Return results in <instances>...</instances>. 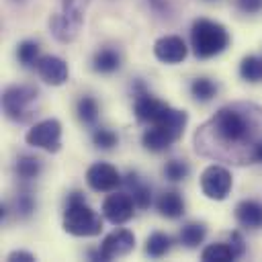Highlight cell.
Wrapping results in <instances>:
<instances>
[{
    "label": "cell",
    "instance_id": "cell-8",
    "mask_svg": "<svg viewBox=\"0 0 262 262\" xmlns=\"http://www.w3.org/2000/svg\"><path fill=\"white\" fill-rule=\"evenodd\" d=\"M201 188L205 196L213 201H223L231 190V174L223 166H209L201 174Z\"/></svg>",
    "mask_w": 262,
    "mask_h": 262
},
{
    "label": "cell",
    "instance_id": "cell-18",
    "mask_svg": "<svg viewBox=\"0 0 262 262\" xmlns=\"http://www.w3.org/2000/svg\"><path fill=\"white\" fill-rule=\"evenodd\" d=\"M49 27H51V33L55 35V39H59V41H72L74 37H76V33H78V27L80 25H76L74 20H70L63 12L61 14H55V16H51V20H49Z\"/></svg>",
    "mask_w": 262,
    "mask_h": 262
},
{
    "label": "cell",
    "instance_id": "cell-6",
    "mask_svg": "<svg viewBox=\"0 0 262 262\" xmlns=\"http://www.w3.org/2000/svg\"><path fill=\"white\" fill-rule=\"evenodd\" d=\"M25 139L33 147H41L45 151L55 154L61 149V123L57 119H45L41 123H35L25 135Z\"/></svg>",
    "mask_w": 262,
    "mask_h": 262
},
{
    "label": "cell",
    "instance_id": "cell-3",
    "mask_svg": "<svg viewBox=\"0 0 262 262\" xmlns=\"http://www.w3.org/2000/svg\"><path fill=\"white\" fill-rule=\"evenodd\" d=\"M63 229L76 237H92L102 231V219L92 211L84 194L80 190H74L68 194L66 211H63Z\"/></svg>",
    "mask_w": 262,
    "mask_h": 262
},
{
    "label": "cell",
    "instance_id": "cell-25",
    "mask_svg": "<svg viewBox=\"0 0 262 262\" xmlns=\"http://www.w3.org/2000/svg\"><path fill=\"white\" fill-rule=\"evenodd\" d=\"M170 237L166 235V233H162V231H154L149 237H147V242H145V252L151 256V258H162L168 250H170Z\"/></svg>",
    "mask_w": 262,
    "mask_h": 262
},
{
    "label": "cell",
    "instance_id": "cell-14",
    "mask_svg": "<svg viewBox=\"0 0 262 262\" xmlns=\"http://www.w3.org/2000/svg\"><path fill=\"white\" fill-rule=\"evenodd\" d=\"M235 219L246 229H260L262 227V203L242 201L235 207Z\"/></svg>",
    "mask_w": 262,
    "mask_h": 262
},
{
    "label": "cell",
    "instance_id": "cell-5",
    "mask_svg": "<svg viewBox=\"0 0 262 262\" xmlns=\"http://www.w3.org/2000/svg\"><path fill=\"white\" fill-rule=\"evenodd\" d=\"M37 88L33 86H10L2 94V108L8 119L16 123H27L33 119L31 104L37 100Z\"/></svg>",
    "mask_w": 262,
    "mask_h": 262
},
{
    "label": "cell",
    "instance_id": "cell-32",
    "mask_svg": "<svg viewBox=\"0 0 262 262\" xmlns=\"http://www.w3.org/2000/svg\"><path fill=\"white\" fill-rule=\"evenodd\" d=\"M237 6H239L242 12L254 14V12L262 10V0H237Z\"/></svg>",
    "mask_w": 262,
    "mask_h": 262
},
{
    "label": "cell",
    "instance_id": "cell-15",
    "mask_svg": "<svg viewBox=\"0 0 262 262\" xmlns=\"http://www.w3.org/2000/svg\"><path fill=\"white\" fill-rule=\"evenodd\" d=\"M156 207H158V213L168 219H178L184 215V201L176 190H168L160 194V199L156 201Z\"/></svg>",
    "mask_w": 262,
    "mask_h": 262
},
{
    "label": "cell",
    "instance_id": "cell-19",
    "mask_svg": "<svg viewBox=\"0 0 262 262\" xmlns=\"http://www.w3.org/2000/svg\"><path fill=\"white\" fill-rule=\"evenodd\" d=\"M41 168H43L41 160H39L37 156H29V154L18 156V160H16V164H14L16 176L23 178V180H33V178H37V176L41 174Z\"/></svg>",
    "mask_w": 262,
    "mask_h": 262
},
{
    "label": "cell",
    "instance_id": "cell-24",
    "mask_svg": "<svg viewBox=\"0 0 262 262\" xmlns=\"http://www.w3.org/2000/svg\"><path fill=\"white\" fill-rule=\"evenodd\" d=\"M190 94H192V98L199 100V102H209V100L217 94V86H215L209 78H196V80H192V84H190Z\"/></svg>",
    "mask_w": 262,
    "mask_h": 262
},
{
    "label": "cell",
    "instance_id": "cell-17",
    "mask_svg": "<svg viewBox=\"0 0 262 262\" xmlns=\"http://www.w3.org/2000/svg\"><path fill=\"white\" fill-rule=\"evenodd\" d=\"M125 184L131 188V196H133L137 209H147L151 205V188L147 184H141L135 172H129L127 174Z\"/></svg>",
    "mask_w": 262,
    "mask_h": 262
},
{
    "label": "cell",
    "instance_id": "cell-26",
    "mask_svg": "<svg viewBox=\"0 0 262 262\" xmlns=\"http://www.w3.org/2000/svg\"><path fill=\"white\" fill-rule=\"evenodd\" d=\"M16 57L23 66H33L39 59V43L37 41H23L16 49Z\"/></svg>",
    "mask_w": 262,
    "mask_h": 262
},
{
    "label": "cell",
    "instance_id": "cell-13",
    "mask_svg": "<svg viewBox=\"0 0 262 262\" xmlns=\"http://www.w3.org/2000/svg\"><path fill=\"white\" fill-rule=\"evenodd\" d=\"M37 74L51 86H61L68 80V63L57 55H43L37 59Z\"/></svg>",
    "mask_w": 262,
    "mask_h": 262
},
{
    "label": "cell",
    "instance_id": "cell-10",
    "mask_svg": "<svg viewBox=\"0 0 262 262\" xmlns=\"http://www.w3.org/2000/svg\"><path fill=\"white\" fill-rule=\"evenodd\" d=\"M86 182L96 192H108V190H115L123 182V178H121V174L117 172L115 166H111L106 162H96L88 168Z\"/></svg>",
    "mask_w": 262,
    "mask_h": 262
},
{
    "label": "cell",
    "instance_id": "cell-33",
    "mask_svg": "<svg viewBox=\"0 0 262 262\" xmlns=\"http://www.w3.org/2000/svg\"><path fill=\"white\" fill-rule=\"evenodd\" d=\"M16 260H20V262H33V260H35V256H33L31 252L16 250V252H12V254L8 256V262H16Z\"/></svg>",
    "mask_w": 262,
    "mask_h": 262
},
{
    "label": "cell",
    "instance_id": "cell-23",
    "mask_svg": "<svg viewBox=\"0 0 262 262\" xmlns=\"http://www.w3.org/2000/svg\"><path fill=\"white\" fill-rule=\"evenodd\" d=\"M76 113H78V119H80L84 125H94L96 119H98V102H96L92 96H82V98L78 100Z\"/></svg>",
    "mask_w": 262,
    "mask_h": 262
},
{
    "label": "cell",
    "instance_id": "cell-20",
    "mask_svg": "<svg viewBox=\"0 0 262 262\" xmlns=\"http://www.w3.org/2000/svg\"><path fill=\"white\" fill-rule=\"evenodd\" d=\"M205 235H207V227H205V223L190 221V223L182 225L178 237H180V244H182V246H186V248H196L199 244H203Z\"/></svg>",
    "mask_w": 262,
    "mask_h": 262
},
{
    "label": "cell",
    "instance_id": "cell-11",
    "mask_svg": "<svg viewBox=\"0 0 262 262\" xmlns=\"http://www.w3.org/2000/svg\"><path fill=\"white\" fill-rule=\"evenodd\" d=\"M137 90H139V92H137L135 104H133L135 117H137L141 123H154V121H158V119L166 113L168 104L162 102V100H158V98L151 96L149 92H145L141 84H137Z\"/></svg>",
    "mask_w": 262,
    "mask_h": 262
},
{
    "label": "cell",
    "instance_id": "cell-2",
    "mask_svg": "<svg viewBox=\"0 0 262 262\" xmlns=\"http://www.w3.org/2000/svg\"><path fill=\"white\" fill-rule=\"evenodd\" d=\"M188 115L178 108H166V113L151 123V127L143 133L141 141L143 147L149 151H166L174 141L180 139L184 127H186Z\"/></svg>",
    "mask_w": 262,
    "mask_h": 262
},
{
    "label": "cell",
    "instance_id": "cell-28",
    "mask_svg": "<svg viewBox=\"0 0 262 262\" xmlns=\"http://www.w3.org/2000/svg\"><path fill=\"white\" fill-rule=\"evenodd\" d=\"M88 4L90 0H63V14L76 25H80L84 20V10Z\"/></svg>",
    "mask_w": 262,
    "mask_h": 262
},
{
    "label": "cell",
    "instance_id": "cell-27",
    "mask_svg": "<svg viewBox=\"0 0 262 262\" xmlns=\"http://www.w3.org/2000/svg\"><path fill=\"white\" fill-rule=\"evenodd\" d=\"M188 164L182 162V160H170L166 166H164V176L170 180V182H180L188 176Z\"/></svg>",
    "mask_w": 262,
    "mask_h": 262
},
{
    "label": "cell",
    "instance_id": "cell-22",
    "mask_svg": "<svg viewBox=\"0 0 262 262\" xmlns=\"http://www.w3.org/2000/svg\"><path fill=\"white\" fill-rule=\"evenodd\" d=\"M239 76L246 82H260L262 80V57L246 55L239 63Z\"/></svg>",
    "mask_w": 262,
    "mask_h": 262
},
{
    "label": "cell",
    "instance_id": "cell-16",
    "mask_svg": "<svg viewBox=\"0 0 262 262\" xmlns=\"http://www.w3.org/2000/svg\"><path fill=\"white\" fill-rule=\"evenodd\" d=\"M119 66H121V55L115 49L104 47V49H100V51L94 53L92 68L96 72H100V74H113V72L119 70Z\"/></svg>",
    "mask_w": 262,
    "mask_h": 262
},
{
    "label": "cell",
    "instance_id": "cell-31",
    "mask_svg": "<svg viewBox=\"0 0 262 262\" xmlns=\"http://www.w3.org/2000/svg\"><path fill=\"white\" fill-rule=\"evenodd\" d=\"M229 246H231V250L235 252L237 258L244 256V252H246V244H244V237L239 235V231H231V233H229Z\"/></svg>",
    "mask_w": 262,
    "mask_h": 262
},
{
    "label": "cell",
    "instance_id": "cell-1",
    "mask_svg": "<svg viewBox=\"0 0 262 262\" xmlns=\"http://www.w3.org/2000/svg\"><path fill=\"white\" fill-rule=\"evenodd\" d=\"M194 149L205 158L239 166L262 162V108L248 102L219 108L194 133Z\"/></svg>",
    "mask_w": 262,
    "mask_h": 262
},
{
    "label": "cell",
    "instance_id": "cell-9",
    "mask_svg": "<svg viewBox=\"0 0 262 262\" xmlns=\"http://www.w3.org/2000/svg\"><path fill=\"white\" fill-rule=\"evenodd\" d=\"M135 209V201L131 194L127 192H115L108 194L102 203V215L106 221H111L113 225H123L133 217Z\"/></svg>",
    "mask_w": 262,
    "mask_h": 262
},
{
    "label": "cell",
    "instance_id": "cell-21",
    "mask_svg": "<svg viewBox=\"0 0 262 262\" xmlns=\"http://www.w3.org/2000/svg\"><path fill=\"white\" fill-rule=\"evenodd\" d=\"M201 258L205 262H231L237 256H235V252L231 250L229 244H211V246H207L203 250Z\"/></svg>",
    "mask_w": 262,
    "mask_h": 262
},
{
    "label": "cell",
    "instance_id": "cell-30",
    "mask_svg": "<svg viewBox=\"0 0 262 262\" xmlns=\"http://www.w3.org/2000/svg\"><path fill=\"white\" fill-rule=\"evenodd\" d=\"M16 211L23 215V217H29L33 211H35V201L31 196L29 190H23L18 196H16Z\"/></svg>",
    "mask_w": 262,
    "mask_h": 262
},
{
    "label": "cell",
    "instance_id": "cell-7",
    "mask_svg": "<svg viewBox=\"0 0 262 262\" xmlns=\"http://www.w3.org/2000/svg\"><path fill=\"white\" fill-rule=\"evenodd\" d=\"M133 248H135V235L129 229H117L102 239L98 250H90L88 256H90V260H104L106 262V260L129 254Z\"/></svg>",
    "mask_w": 262,
    "mask_h": 262
},
{
    "label": "cell",
    "instance_id": "cell-4",
    "mask_svg": "<svg viewBox=\"0 0 262 262\" xmlns=\"http://www.w3.org/2000/svg\"><path fill=\"white\" fill-rule=\"evenodd\" d=\"M190 43L192 53L199 59H209L213 55H219L229 45V33L223 25L215 20L196 18L190 29Z\"/></svg>",
    "mask_w": 262,
    "mask_h": 262
},
{
    "label": "cell",
    "instance_id": "cell-12",
    "mask_svg": "<svg viewBox=\"0 0 262 262\" xmlns=\"http://www.w3.org/2000/svg\"><path fill=\"white\" fill-rule=\"evenodd\" d=\"M186 43L178 35H166L154 43V55L164 63H180L186 57Z\"/></svg>",
    "mask_w": 262,
    "mask_h": 262
},
{
    "label": "cell",
    "instance_id": "cell-29",
    "mask_svg": "<svg viewBox=\"0 0 262 262\" xmlns=\"http://www.w3.org/2000/svg\"><path fill=\"white\" fill-rule=\"evenodd\" d=\"M92 141H94V145L100 147V149H111V147L117 145L119 137H117L115 131L104 129V127H98V129H94V133H92Z\"/></svg>",
    "mask_w": 262,
    "mask_h": 262
}]
</instances>
